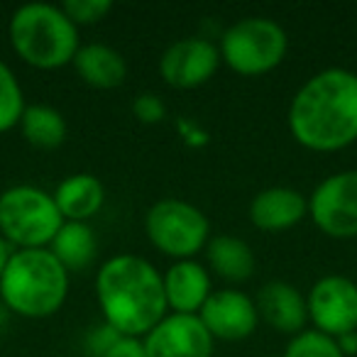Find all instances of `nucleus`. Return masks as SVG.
I'll return each instance as SVG.
<instances>
[{"instance_id": "nucleus-1", "label": "nucleus", "mask_w": 357, "mask_h": 357, "mask_svg": "<svg viewBox=\"0 0 357 357\" xmlns=\"http://www.w3.org/2000/svg\"><path fill=\"white\" fill-rule=\"evenodd\" d=\"M291 137L311 152H337L357 142V74L331 66L313 74L289 103Z\"/></svg>"}, {"instance_id": "nucleus-20", "label": "nucleus", "mask_w": 357, "mask_h": 357, "mask_svg": "<svg viewBox=\"0 0 357 357\" xmlns=\"http://www.w3.org/2000/svg\"><path fill=\"white\" fill-rule=\"evenodd\" d=\"M17 128L22 130V137L37 149H56L66 139V120L56 108L45 103L27 105Z\"/></svg>"}, {"instance_id": "nucleus-9", "label": "nucleus", "mask_w": 357, "mask_h": 357, "mask_svg": "<svg viewBox=\"0 0 357 357\" xmlns=\"http://www.w3.org/2000/svg\"><path fill=\"white\" fill-rule=\"evenodd\" d=\"M306 311L318 333L331 337L357 333V284L345 274L316 279L306 294Z\"/></svg>"}, {"instance_id": "nucleus-16", "label": "nucleus", "mask_w": 357, "mask_h": 357, "mask_svg": "<svg viewBox=\"0 0 357 357\" xmlns=\"http://www.w3.org/2000/svg\"><path fill=\"white\" fill-rule=\"evenodd\" d=\"M54 204L61 218L71 223H89L105 204V189L100 178L89 172L71 174L54 189Z\"/></svg>"}, {"instance_id": "nucleus-12", "label": "nucleus", "mask_w": 357, "mask_h": 357, "mask_svg": "<svg viewBox=\"0 0 357 357\" xmlns=\"http://www.w3.org/2000/svg\"><path fill=\"white\" fill-rule=\"evenodd\" d=\"M213 342L201 318L186 313H167L142 337L147 357H211Z\"/></svg>"}, {"instance_id": "nucleus-5", "label": "nucleus", "mask_w": 357, "mask_h": 357, "mask_svg": "<svg viewBox=\"0 0 357 357\" xmlns=\"http://www.w3.org/2000/svg\"><path fill=\"white\" fill-rule=\"evenodd\" d=\"M64 225L54 196L30 184L0 194V235L15 250H45Z\"/></svg>"}, {"instance_id": "nucleus-18", "label": "nucleus", "mask_w": 357, "mask_h": 357, "mask_svg": "<svg viewBox=\"0 0 357 357\" xmlns=\"http://www.w3.org/2000/svg\"><path fill=\"white\" fill-rule=\"evenodd\" d=\"M206 259L211 272L228 284L248 282L257 269L255 250L235 235H211L206 245Z\"/></svg>"}, {"instance_id": "nucleus-19", "label": "nucleus", "mask_w": 357, "mask_h": 357, "mask_svg": "<svg viewBox=\"0 0 357 357\" xmlns=\"http://www.w3.org/2000/svg\"><path fill=\"white\" fill-rule=\"evenodd\" d=\"M50 252L64 264L66 272H81L93 264L96 255H98V238L89 223L64 220L59 233L52 240Z\"/></svg>"}, {"instance_id": "nucleus-11", "label": "nucleus", "mask_w": 357, "mask_h": 357, "mask_svg": "<svg viewBox=\"0 0 357 357\" xmlns=\"http://www.w3.org/2000/svg\"><path fill=\"white\" fill-rule=\"evenodd\" d=\"M201 323L213 340H248L259 326L257 303L240 289H218L208 296L199 313Z\"/></svg>"}, {"instance_id": "nucleus-17", "label": "nucleus", "mask_w": 357, "mask_h": 357, "mask_svg": "<svg viewBox=\"0 0 357 357\" xmlns=\"http://www.w3.org/2000/svg\"><path fill=\"white\" fill-rule=\"evenodd\" d=\"M74 71L84 84L93 86L100 91H110L123 86L125 76H128V64L125 56L118 50L100 42H91V45H81L76 52L74 61H71Z\"/></svg>"}, {"instance_id": "nucleus-21", "label": "nucleus", "mask_w": 357, "mask_h": 357, "mask_svg": "<svg viewBox=\"0 0 357 357\" xmlns=\"http://www.w3.org/2000/svg\"><path fill=\"white\" fill-rule=\"evenodd\" d=\"M25 93L13 69L0 59V135L17 128L25 113Z\"/></svg>"}, {"instance_id": "nucleus-4", "label": "nucleus", "mask_w": 357, "mask_h": 357, "mask_svg": "<svg viewBox=\"0 0 357 357\" xmlns=\"http://www.w3.org/2000/svg\"><path fill=\"white\" fill-rule=\"evenodd\" d=\"M10 45L27 66L54 71L69 66L81 47L79 27L66 17L61 6L25 3L8 25Z\"/></svg>"}, {"instance_id": "nucleus-27", "label": "nucleus", "mask_w": 357, "mask_h": 357, "mask_svg": "<svg viewBox=\"0 0 357 357\" xmlns=\"http://www.w3.org/2000/svg\"><path fill=\"white\" fill-rule=\"evenodd\" d=\"M335 342H337V347H340L345 357L357 355V333H347V335L335 337Z\"/></svg>"}, {"instance_id": "nucleus-2", "label": "nucleus", "mask_w": 357, "mask_h": 357, "mask_svg": "<svg viewBox=\"0 0 357 357\" xmlns=\"http://www.w3.org/2000/svg\"><path fill=\"white\" fill-rule=\"evenodd\" d=\"M103 321L128 337H144L169 313L162 274L137 255H115L96 274Z\"/></svg>"}, {"instance_id": "nucleus-7", "label": "nucleus", "mask_w": 357, "mask_h": 357, "mask_svg": "<svg viewBox=\"0 0 357 357\" xmlns=\"http://www.w3.org/2000/svg\"><path fill=\"white\" fill-rule=\"evenodd\" d=\"M144 233L154 250L178 259H196L211 240V223L199 206L181 199H159L144 213Z\"/></svg>"}, {"instance_id": "nucleus-15", "label": "nucleus", "mask_w": 357, "mask_h": 357, "mask_svg": "<svg viewBox=\"0 0 357 357\" xmlns=\"http://www.w3.org/2000/svg\"><path fill=\"white\" fill-rule=\"evenodd\" d=\"M250 223L262 233H282L308 215V199L291 186H269L250 201Z\"/></svg>"}, {"instance_id": "nucleus-14", "label": "nucleus", "mask_w": 357, "mask_h": 357, "mask_svg": "<svg viewBox=\"0 0 357 357\" xmlns=\"http://www.w3.org/2000/svg\"><path fill=\"white\" fill-rule=\"evenodd\" d=\"M255 303H257L259 321H264L277 333L294 337L301 331H306V323H308L306 296L289 282L272 279V282L262 284Z\"/></svg>"}, {"instance_id": "nucleus-3", "label": "nucleus", "mask_w": 357, "mask_h": 357, "mask_svg": "<svg viewBox=\"0 0 357 357\" xmlns=\"http://www.w3.org/2000/svg\"><path fill=\"white\" fill-rule=\"evenodd\" d=\"M69 272L45 250H13L0 274V301L22 318H50L66 303Z\"/></svg>"}, {"instance_id": "nucleus-26", "label": "nucleus", "mask_w": 357, "mask_h": 357, "mask_svg": "<svg viewBox=\"0 0 357 357\" xmlns=\"http://www.w3.org/2000/svg\"><path fill=\"white\" fill-rule=\"evenodd\" d=\"M105 357H147V352H144L142 337L123 335L108 352H105Z\"/></svg>"}, {"instance_id": "nucleus-8", "label": "nucleus", "mask_w": 357, "mask_h": 357, "mask_svg": "<svg viewBox=\"0 0 357 357\" xmlns=\"http://www.w3.org/2000/svg\"><path fill=\"white\" fill-rule=\"evenodd\" d=\"M308 218L333 240L357 238V169L323 178L308 196Z\"/></svg>"}, {"instance_id": "nucleus-24", "label": "nucleus", "mask_w": 357, "mask_h": 357, "mask_svg": "<svg viewBox=\"0 0 357 357\" xmlns=\"http://www.w3.org/2000/svg\"><path fill=\"white\" fill-rule=\"evenodd\" d=\"M132 115L144 125L162 123L164 115H167V105L162 103L157 93H139L132 100Z\"/></svg>"}, {"instance_id": "nucleus-23", "label": "nucleus", "mask_w": 357, "mask_h": 357, "mask_svg": "<svg viewBox=\"0 0 357 357\" xmlns=\"http://www.w3.org/2000/svg\"><path fill=\"white\" fill-rule=\"evenodd\" d=\"M61 10L66 13L76 27H89L98 25L100 20L110 15L113 10V0H64Z\"/></svg>"}, {"instance_id": "nucleus-13", "label": "nucleus", "mask_w": 357, "mask_h": 357, "mask_svg": "<svg viewBox=\"0 0 357 357\" xmlns=\"http://www.w3.org/2000/svg\"><path fill=\"white\" fill-rule=\"evenodd\" d=\"M162 282L167 308L172 313L199 316L204 303L213 294L208 267H204L199 259H178V262H174L162 274Z\"/></svg>"}, {"instance_id": "nucleus-6", "label": "nucleus", "mask_w": 357, "mask_h": 357, "mask_svg": "<svg viewBox=\"0 0 357 357\" xmlns=\"http://www.w3.org/2000/svg\"><path fill=\"white\" fill-rule=\"evenodd\" d=\"M289 37L272 17L252 15L233 22L220 37V59L240 76H262L284 61Z\"/></svg>"}, {"instance_id": "nucleus-25", "label": "nucleus", "mask_w": 357, "mask_h": 357, "mask_svg": "<svg viewBox=\"0 0 357 357\" xmlns=\"http://www.w3.org/2000/svg\"><path fill=\"white\" fill-rule=\"evenodd\" d=\"M120 337L123 335L103 321V326H93L89 331V335H86V352H89L91 357H105V352H108Z\"/></svg>"}, {"instance_id": "nucleus-28", "label": "nucleus", "mask_w": 357, "mask_h": 357, "mask_svg": "<svg viewBox=\"0 0 357 357\" xmlns=\"http://www.w3.org/2000/svg\"><path fill=\"white\" fill-rule=\"evenodd\" d=\"M10 255H13V248L6 243V238L0 235V274H3V269H6L8 259H10Z\"/></svg>"}, {"instance_id": "nucleus-22", "label": "nucleus", "mask_w": 357, "mask_h": 357, "mask_svg": "<svg viewBox=\"0 0 357 357\" xmlns=\"http://www.w3.org/2000/svg\"><path fill=\"white\" fill-rule=\"evenodd\" d=\"M284 357H345L337 347L335 337L318 331H301L289 340Z\"/></svg>"}, {"instance_id": "nucleus-10", "label": "nucleus", "mask_w": 357, "mask_h": 357, "mask_svg": "<svg viewBox=\"0 0 357 357\" xmlns=\"http://www.w3.org/2000/svg\"><path fill=\"white\" fill-rule=\"evenodd\" d=\"M218 45L206 37H181L164 50L159 74L172 89H199L208 84L220 66Z\"/></svg>"}]
</instances>
